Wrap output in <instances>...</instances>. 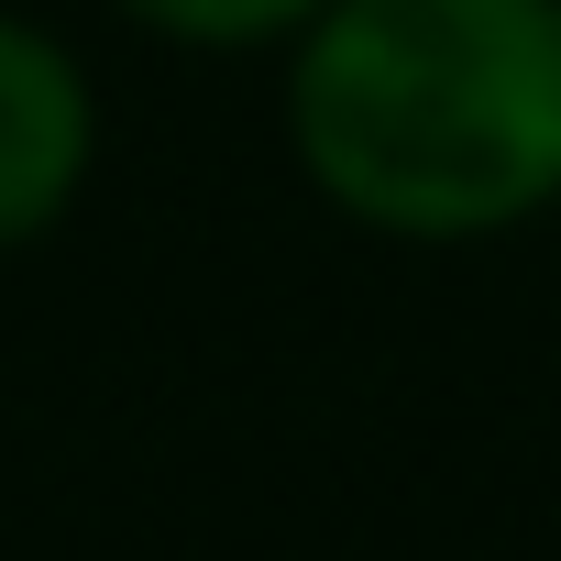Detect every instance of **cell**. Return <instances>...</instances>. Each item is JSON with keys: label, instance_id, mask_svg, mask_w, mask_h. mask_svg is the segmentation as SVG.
Here are the masks:
<instances>
[{"label": "cell", "instance_id": "7a4b0ae2", "mask_svg": "<svg viewBox=\"0 0 561 561\" xmlns=\"http://www.w3.org/2000/svg\"><path fill=\"white\" fill-rule=\"evenodd\" d=\"M111 154V111H100V67L45 23L0 0V264L45 253L78 198L100 187Z\"/></svg>", "mask_w": 561, "mask_h": 561}, {"label": "cell", "instance_id": "6da1fadb", "mask_svg": "<svg viewBox=\"0 0 561 561\" xmlns=\"http://www.w3.org/2000/svg\"><path fill=\"white\" fill-rule=\"evenodd\" d=\"M298 187L397 253L561 220V0H331L275 56Z\"/></svg>", "mask_w": 561, "mask_h": 561}, {"label": "cell", "instance_id": "3957f363", "mask_svg": "<svg viewBox=\"0 0 561 561\" xmlns=\"http://www.w3.org/2000/svg\"><path fill=\"white\" fill-rule=\"evenodd\" d=\"M331 0H111V23H133L165 56H287L320 34Z\"/></svg>", "mask_w": 561, "mask_h": 561}]
</instances>
